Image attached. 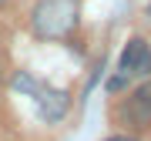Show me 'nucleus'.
<instances>
[{
	"label": "nucleus",
	"mask_w": 151,
	"mask_h": 141,
	"mask_svg": "<svg viewBox=\"0 0 151 141\" xmlns=\"http://www.w3.org/2000/svg\"><path fill=\"white\" fill-rule=\"evenodd\" d=\"M34 34L44 40H60L77 24V0H40L34 7Z\"/></svg>",
	"instance_id": "f257e3e1"
},
{
	"label": "nucleus",
	"mask_w": 151,
	"mask_h": 141,
	"mask_svg": "<svg viewBox=\"0 0 151 141\" xmlns=\"http://www.w3.org/2000/svg\"><path fill=\"white\" fill-rule=\"evenodd\" d=\"M118 118L124 124L138 128V131L151 128V81H145L141 87H134V91L124 98V104L118 108Z\"/></svg>",
	"instance_id": "f03ea898"
},
{
	"label": "nucleus",
	"mask_w": 151,
	"mask_h": 141,
	"mask_svg": "<svg viewBox=\"0 0 151 141\" xmlns=\"http://www.w3.org/2000/svg\"><path fill=\"white\" fill-rule=\"evenodd\" d=\"M121 77H151V47L148 40H128V47H124L121 54Z\"/></svg>",
	"instance_id": "7ed1b4c3"
},
{
	"label": "nucleus",
	"mask_w": 151,
	"mask_h": 141,
	"mask_svg": "<svg viewBox=\"0 0 151 141\" xmlns=\"http://www.w3.org/2000/svg\"><path fill=\"white\" fill-rule=\"evenodd\" d=\"M104 141H138V138H131V135H114V138H104Z\"/></svg>",
	"instance_id": "20e7f679"
}]
</instances>
